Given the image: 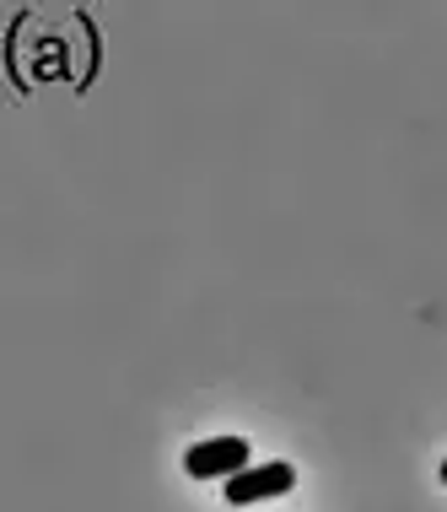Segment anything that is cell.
<instances>
[{
  "label": "cell",
  "instance_id": "cell-1",
  "mask_svg": "<svg viewBox=\"0 0 447 512\" xmlns=\"http://www.w3.org/2000/svg\"><path fill=\"white\" fill-rule=\"evenodd\" d=\"M184 469L194 480H232L248 469V442L243 437H211V442H194L184 453Z\"/></svg>",
  "mask_w": 447,
  "mask_h": 512
},
{
  "label": "cell",
  "instance_id": "cell-2",
  "mask_svg": "<svg viewBox=\"0 0 447 512\" xmlns=\"http://www.w3.org/2000/svg\"><path fill=\"white\" fill-rule=\"evenodd\" d=\"M291 486H297V469H291L286 459H275V464H248L243 475H232L227 480V502L232 507H254V502H270V496H286Z\"/></svg>",
  "mask_w": 447,
  "mask_h": 512
},
{
  "label": "cell",
  "instance_id": "cell-3",
  "mask_svg": "<svg viewBox=\"0 0 447 512\" xmlns=\"http://www.w3.org/2000/svg\"><path fill=\"white\" fill-rule=\"evenodd\" d=\"M442 486H447V459H442Z\"/></svg>",
  "mask_w": 447,
  "mask_h": 512
}]
</instances>
